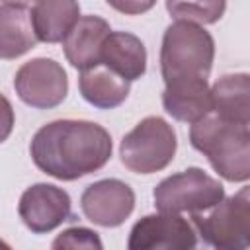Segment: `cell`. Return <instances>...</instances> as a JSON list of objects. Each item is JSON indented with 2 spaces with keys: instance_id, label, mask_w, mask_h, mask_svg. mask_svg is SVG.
<instances>
[{
  "instance_id": "2",
  "label": "cell",
  "mask_w": 250,
  "mask_h": 250,
  "mask_svg": "<svg viewBox=\"0 0 250 250\" xmlns=\"http://www.w3.org/2000/svg\"><path fill=\"white\" fill-rule=\"evenodd\" d=\"M189 143L207 156L213 170L227 182L250 178V129L248 125L225 121L215 113L191 123Z\"/></svg>"
},
{
  "instance_id": "15",
  "label": "cell",
  "mask_w": 250,
  "mask_h": 250,
  "mask_svg": "<svg viewBox=\"0 0 250 250\" xmlns=\"http://www.w3.org/2000/svg\"><path fill=\"white\" fill-rule=\"evenodd\" d=\"M37 41L61 43L80 18V4L72 0H41L29 6Z\"/></svg>"
},
{
  "instance_id": "8",
  "label": "cell",
  "mask_w": 250,
  "mask_h": 250,
  "mask_svg": "<svg viewBox=\"0 0 250 250\" xmlns=\"http://www.w3.org/2000/svg\"><path fill=\"white\" fill-rule=\"evenodd\" d=\"M127 250H197V232L180 215H145L133 225Z\"/></svg>"
},
{
  "instance_id": "4",
  "label": "cell",
  "mask_w": 250,
  "mask_h": 250,
  "mask_svg": "<svg viewBox=\"0 0 250 250\" xmlns=\"http://www.w3.org/2000/svg\"><path fill=\"white\" fill-rule=\"evenodd\" d=\"M176 148L178 139L172 125L158 115H148L121 139L119 156L127 170L154 174L174 160Z\"/></svg>"
},
{
  "instance_id": "10",
  "label": "cell",
  "mask_w": 250,
  "mask_h": 250,
  "mask_svg": "<svg viewBox=\"0 0 250 250\" xmlns=\"http://www.w3.org/2000/svg\"><path fill=\"white\" fill-rule=\"evenodd\" d=\"M18 213L31 232L45 234L72 217L70 195L53 184H33L21 193Z\"/></svg>"
},
{
  "instance_id": "18",
  "label": "cell",
  "mask_w": 250,
  "mask_h": 250,
  "mask_svg": "<svg viewBox=\"0 0 250 250\" xmlns=\"http://www.w3.org/2000/svg\"><path fill=\"white\" fill-rule=\"evenodd\" d=\"M225 8V2H166V10L176 21H189L197 25L219 21Z\"/></svg>"
},
{
  "instance_id": "9",
  "label": "cell",
  "mask_w": 250,
  "mask_h": 250,
  "mask_svg": "<svg viewBox=\"0 0 250 250\" xmlns=\"http://www.w3.org/2000/svg\"><path fill=\"white\" fill-rule=\"evenodd\" d=\"M80 207L94 225L113 229L125 223L135 209V191L117 178H105L90 184L80 195Z\"/></svg>"
},
{
  "instance_id": "6",
  "label": "cell",
  "mask_w": 250,
  "mask_h": 250,
  "mask_svg": "<svg viewBox=\"0 0 250 250\" xmlns=\"http://www.w3.org/2000/svg\"><path fill=\"white\" fill-rule=\"evenodd\" d=\"M195 232L213 250H248L250 244V188L244 186L230 197H223L211 213L191 215Z\"/></svg>"
},
{
  "instance_id": "3",
  "label": "cell",
  "mask_w": 250,
  "mask_h": 250,
  "mask_svg": "<svg viewBox=\"0 0 250 250\" xmlns=\"http://www.w3.org/2000/svg\"><path fill=\"white\" fill-rule=\"evenodd\" d=\"M215 59V41L203 25L174 21L160 47V72L166 86L207 80Z\"/></svg>"
},
{
  "instance_id": "5",
  "label": "cell",
  "mask_w": 250,
  "mask_h": 250,
  "mask_svg": "<svg viewBox=\"0 0 250 250\" xmlns=\"http://www.w3.org/2000/svg\"><path fill=\"white\" fill-rule=\"evenodd\" d=\"M154 207L164 215L203 213L213 209L225 197V188L219 180L197 166L164 178L152 191Z\"/></svg>"
},
{
  "instance_id": "22",
  "label": "cell",
  "mask_w": 250,
  "mask_h": 250,
  "mask_svg": "<svg viewBox=\"0 0 250 250\" xmlns=\"http://www.w3.org/2000/svg\"><path fill=\"white\" fill-rule=\"evenodd\" d=\"M0 250H12V246H10L6 240H2V238H0Z\"/></svg>"
},
{
  "instance_id": "1",
  "label": "cell",
  "mask_w": 250,
  "mask_h": 250,
  "mask_svg": "<svg viewBox=\"0 0 250 250\" xmlns=\"http://www.w3.org/2000/svg\"><path fill=\"white\" fill-rule=\"evenodd\" d=\"M111 150L107 129L84 119L51 121L37 129L29 145L33 164L62 182L98 172L111 158Z\"/></svg>"
},
{
  "instance_id": "16",
  "label": "cell",
  "mask_w": 250,
  "mask_h": 250,
  "mask_svg": "<svg viewBox=\"0 0 250 250\" xmlns=\"http://www.w3.org/2000/svg\"><path fill=\"white\" fill-rule=\"evenodd\" d=\"M78 88L82 98L98 109H113L121 105L131 90V82L123 80L109 68L96 64L82 70L78 76Z\"/></svg>"
},
{
  "instance_id": "17",
  "label": "cell",
  "mask_w": 250,
  "mask_h": 250,
  "mask_svg": "<svg viewBox=\"0 0 250 250\" xmlns=\"http://www.w3.org/2000/svg\"><path fill=\"white\" fill-rule=\"evenodd\" d=\"M162 105L176 121L195 123L203 119L211 113V94L207 80L166 86L162 92Z\"/></svg>"
},
{
  "instance_id": "20",
  "label": "cell",
  "mask_w": 250,
  "mask_h": 250,
  "mask_svg": "<svg viewBox=\"0 0 250 250\" xmlns=\"http://www.w3.org/2000/svg\"><path fill=\"white\" fill-rule=\"evenodd\" d=\"M14 129V107L10 100L0 94V143H4Z\"/></svg>"
},
{
  "instance_id": "13",
  "label": "cell",
  "mask_w": 250,
  "mask_h": 250,
  "mask_svg": "<svg viewBox=\"0 0 250 250\" xmlns=\"http://www.w3.org/2000/svg\"><path fill=\"white\" fill-rule=\"evenodd\" d=\"M37 43L31 10L23 2L0 4V59L12 61L25 55Z\"/></svg>"
},
{
  "instance_id": "11",
  "label": "cell",
  "mask_w": 250,
  "mask_h": 250,
  "mask_svg": "<svg viewBox=\"0 0 250 250\" xmlns=\"http://www.w3.org/2000/svg\"><path fill=\"white\" fill-rule=\"evenodd\" d=\"M111 27L104 18L92 14L80 16L68 35L62 39L66 61L80 72L100 64V49Z\"/></svg>"
},
{
  "instance_id": "19",
  "label": "cell",
  "mask_w": 250,
  "mask_h": 250,
  "mask_svg": "<svg viewBox=\"0 0 250 250\" xmlns=\"http://www.w3.org/2000/svg\"><path fill=\"white\" fill-rule=\"evenodd\" d=\"M51 250H104V244L96 230L86 227H70L55 236Z\"/></svg>"
},
{
  "instance_id": "12",
  "label": "cell",
  "mask_w": 250,
  "mask_h": 250,
  "mask_svg": "<svg viewBox=\"0 0 250 250\" xmlns=\"http://www.w3.org/2000/svg\"><path fill=\"white\" fill-rule=\"evenodd\" d=\"M100 64L133 82L146 72L145 43L129 31H109L100 49Z\"/></svg>"
},
{
  "instance_id": "21",
  "label": "cell",
  "mask_w": 250,
  "mask_h": 250,
  "mask_svg": "<svg viewBox=\"0 0 250 250\" xmlns=\"http://www.w3.org/2000/svg\"><path fill=\"white\" fill-rule=\"evenodd\" d=\"M109 6H113V8H117V10H121V12H127V14H139V12H145V10H148V8H152V2H125V4H117V2H107Z\"/></svg>"
},
{
  "instance_id": "7",
  "label": "cell",
  "mask_w": 250,
  "mask_h": 250,
  "mask_svg": "<svg viewBox=\"0 0 250 250\" xmlns=\"http://www.w3.org/2000/svg\"><path fill=\"white\" fill-rule=\"evenodd\" d=\"M14 88L23 104L35 109H51L62 104L66 98L68 78L57 61L37 57L18 68L14 76Z\"/></svg>"
},
{
  "instance_id": "14",
  "label": "cell",
  "mask_w": 250,
  "mask_h": 250,
  "mask_svg": "<svg viewBox=\"0 0 250 250\" xmlns=\"http://www.w3.org/2000/svg\"><path fill=\"white\" fill-rule=\"evenodd\" d=\"M209 94L211 113L225 121L250 125V76L246 72L221 76Z\"/></svg>"
}]
</instances>
